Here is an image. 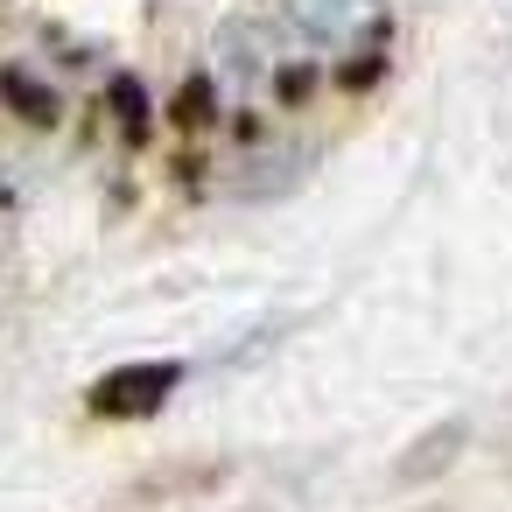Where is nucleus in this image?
<instances>
[{
  "label": "nucleus",
  "instance_id": "1",
  "mask_svg": "<svg viewBox=\"0 0 512 512\" xmlns=\"http://www.w3.org/2000/svg\"><path fill=\"white\" fill-rule=\"evenodd\" d=\"M281 8H288V22H295L309 43H323V50L358 43V36L379 22V0H281Z\"/></svg>",
  "mask_w": 512,
  "mask_h": 512
},
{
  "label": "nucleus",
  "instance_id": "2",
  "mask_svg": "<svg viewBox=\"0 0 512 512\" xmlns=\"http://www.w3.org/2000/svg\"><path fill=\"white\" fill-rule=\"evenodd\" d=\"M176 386V365H127V372H106L92 386V407L113 414V421H134V414H155Z\"/></svg>",
  "mask_w": 512,
  "mask_h": 512
}]
</instances>
